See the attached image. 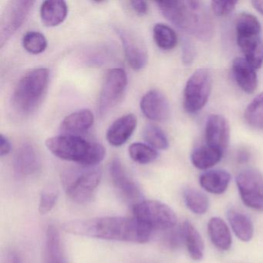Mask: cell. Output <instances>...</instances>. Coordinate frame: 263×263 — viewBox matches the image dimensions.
Wrapping results in <instances>:
<instances>
[{"mask_svg":"<svg viewBox=\"0 0 263 263\" xmlns=\"http://www.w3.org/2000/svg\"><path fill=\"white\" fill-rule=\"evenodd\" d=\"M65 232L80 236L111 241L146 243L152 232L135 218L107 216L87 220H76L64 223Z\"/></svg>","mask_w":263,"mask_h":263,"instance_id":"6da1fadb","label":"cell"},{"mask_svg":"<svg viewBox=\"0 0 263 263\" xmlns=\"http://www.w3.org/2000/svg\"><path fill=\"white\" fill-rule=\"evenodd\" d=\"M157 4L164 17L177 28L201 41L212 38L213 24L202 3L187 0Z\"/></svg>","mask_w":263,"mask_h":263,"instance_id":"7a4b0ae2","label":"cell"},{"mask_svg":"<svg viewBox=\"0 0 263 263\" xmlns=\"http://www.w3.org/2000/svg\"><path fill=\"white\" fill-rule=\"evenodd\" d=\"M46 146L58 158L77 163L83 167H95L106 155L104 146L75 135L48 138Z\"/></svg>","mask_w":263,"mask_h":263,"instance_id":"3957f363","label":"cell"},{"mask_svg":"<svg viewBox=\"0 0 263 263\" xmlns=\"http://www.w3.org/2000/svg\"><path fill=\"white\" fill-rule=\"evenodd\" d=\"M50 71L46 68L29 70L18 81L12 96L13 108L29 115L38 108L48 89Z\"/></svg>","mask_w":263,"mask_h":263,"instance_id":"277c9868","label":"cell"},{"mask_svg":"<svg viewBox=\"0 0 263 263\" xmlns=\"http://www.w3.org/2000/svg\"><path fill=\"white\" fill-rule=\"evenodd\" d=\"M237 43L245 55V59L255 69L263 64V43L261 24L256 17L249 13H241L236 20Z\"/></svg>","mask_w":263,"mask_h":263,"instance_id":"5b68a950","label":"cell"},{"mask_svg":"<svg viewBox=\"0 0 263 263\" xmlns=\"http://www.w3.org/2000/svg\"><path fill=\"white\" fill-rule=\"evenodd\" d=\"M102 172L98 167H83L67 172L63 184L69 198L78 204H85L93 199L101 183Z\"/></svg>","mask_w":263,"mask_h":263,"instance_id":"8992f818","label":"cell"},{"mask_svg":"<svg viewBox=\"0 0 263 263\" xmlns=\"http://www.w3.org/2000/svg\"><path fill=\"white\" fill-rule=\"evenodd\" d=\"M134 218L150 229L169 230L177 224V215L167 204L156 200H143L133 206Z\"/></svg>","mask_w":263,"mask_h":263,"instance_id":"52a82bcc","label":"cell"},{"mask_svg":"<svg viewBox=\"0 0 263 263\" xmlns=\"http://www.w3.org/2000/svg\"><path fill=\"white\" fill-rule=\"evenodd\" d=\"M212 88V77L208 69H198L186 83L183 105L189 114L201 110L209 101Z\"/></svg>","mask_w":263,"mask_h":263,"instance_id":"ba28073f","label":"cell"},{"mask_svg":"<svg viewBox=\"0 0 263 263\" xmlns=\"http://www.w3.org/2000/svg\"><path fill=\"white\" fill-rule=\"evenodd\" d=\"M30 0H12L7 3L0 19V47L3 48L22 27L34 5Z\"/></svg>","mask_w":263,"mask_h":263,"instance_id":"9c48e42d","label":"cell"},{"mask_svg":"<svg viewBox=\"0 0 263 263\" xmlns=\"http://www.w3.org/2000/svg\"><path fill=\"white\" fill-rule=\"evenodd\" d=\"M127 84V76L125 70L115 68L107 72L98 100V110L100 116L107 115L121 102Z\"/></svg>","mask_w":263,"mask_h":263,"instance_id":"30bf717a","label":"cell"},{"mask_svg":"<svg viewBox=\"0 0 263 263\" xmlns=\"http://www.w3.org/2000/svg\"><path fill=\"white\" fill-rule=\"evenodd\" d=\"M236 184L247 207L263 211V176L255 169H246L236 177Z\"/></svg>","mask_w":263,"mask_h":263,"instance_id":"8fae6325","label":"cell"},{"mask_svg":"<svg viewBox=\"0 0 263 263\" xmlns=\"http://www.w3.org/2000/svg\"><path fill=\"white\" fill-rule=\"evenodd\" d=\"M109 172L114 186L127 202L134 206L143 201L142 193L139 187L129 176L118 158H115L110 162Z\"/></svg>","mask_w":263,"mask_h":263,"instance_id":"7c38bea8","label":"cell"},{"mask_svg":"<svg viewBox=\"0 0 263 263\" xmlns=\"http://www.w3.org/2000/svg\"><path fill=\"white\" fill-rule=\"evenodd\" d=\"M117 31L122 43L124 55L129 66L135 70L144 68L147 64L148 55L141 38L124 29H118Z\"/></svg>","mask_w":263,"mask_h":263,"instance_id":"4fadbf2b","label":"cell"},{"mask_svg":"<svg viewBox=\"0 0 263 263\" xmlns=\"http://www.w3.org/2000/svg\"><path fill=\"white\" fill-rule=\"evenodd\" d=\"M205 140L207 145L224 153L230 141V127L224 117L212 115L208 118Z\"/></svg>","mask_w":263,"mask_h":263,"instance_id":"5bb4252c","label":"cell"},{"mask_svg":"<svg viewBox=\"0 0 263 263\" xmlns=\"http://www.w3.org/2000/svg\"><path fill=\"white\" fill-rule=\"evenodd\" d=\"M140 107L143 115L151 121L162 122L170 118V104L167 98L159 90L147 92L141 98Z\"/></svg>","mask_w":263,"mask_h":263,"instance_id":"9a60e30c","label":"cell"},{"mask_svg":"<svg viewBox=\"0 0 263 263\" xmlns=\"http://www.w3.org/2000/svg\"><path fill=\"white\" fill-rule=\"evenodd\" d=\"M41 167V158L34 146L30 143H24L15 155V171L22 176H30L37 173Z\"/></svg>","mask_w":263,"mask_h":263,"instance_id":"2e32d148","label":"cell"},{"mask_svg":"<svg viewBox=\"0 0 263 263\" xmlns=\"http://www.w3.org/2000/svg\"><path fill=\"white\" fill-rule=\"evenodd\" d=\"M138 119L133 114H127L117 119L107 132V140L114 147L125 144L137 127Z\"/></svg>","mask_w":263,"mask_h":263,"instance_id":"e0dca14e","label":"cell"},{"mask_svg":"<svg viewBox=\"0 0 263 263\" xmlns=\"http://www.w3.org/2000/svg\"><path fill=\"white\" fill-rule=\"evenodd\" d=\"M232 70L240 88L246 93H253L258 85L256 69L254 68L245 58H237L232 62Z\"/></svg>","mask_w":263,"mask_h":263,"instance_id":"ac0fdd59","label":"cell"},{"mask_svg":"<svg viewBox=\"0 0 263 263\" xmlns=\"http://www.w3.org/2000/svg\"><path fill=\"white\" fill-rule=\"evenodd\" d=\"M68 13L67 3L62 0H48L41 7V18L43 24L49 27L62 24Z\"/></svg>","mask_w":263,"mask_h":263,"instance_id":"d6986e66","label":"cell"},{"mask_svg":"<svg viewBox=\"0 0 263 263\" xmlns=\"http://www.w3.org/2000/svg\"><path fill=\"white\" fill-rule=\"evenodd\" d=\"M95 122V117L91 110L82 109L77 110L66 117L61 127L67 135L83 133L90 129Z\"/></svg>","mask_w":263,"mask_h":263,"instance_id":"ffe728a7","label":"cell"},{"mask_svg":"<svg viewBox=\"0 0 263 263\" xmlns=\"http://www.w3.org/2000/svg\"><path fill=\"white\" fill-rule=\"evenodd\" d=\"M208 232L212 244L221 251H228L232 244L230 229L221 218L214 217L208 223Z\"/></svg>","mask_w":263,"mask_h":263,"instance_id":"44dd1931","label":"cell"},{"mask_svg":"<svg viewBox=\"0 0 263 263\" xmlns=\"http://www.w3.org/2000/svg\"><path fill=\"white\" fill-rule=\"evenodd\" d=\"M231 175L224 170H212L202 174L199 178L200 185L206 192L221 195L227 190Z\"/></svg>","mask_w":263,"mask_h":263,"instance_id":"7402d4cb","label":"cell"},{"mask_svg":"<svg viewBox=\"0 0 263 263\" xmlns=\"http://www.w3.org/2000/svg\"><path fill=\"white\" fill-rule=\"evenodd\" d=\"M183 241L185 244L191 258L200 261L204 256V245L202 238L196 228L189 221H185L181 226Z\"/></svg>","mask_w":263,"mask_h":263,"instance_id":"603a6c76","label":"cell"},{"mask_svg":"<svg viewBox=\"0 0 263 263\" xmlns=\"http://www.w3.org/2000/svg\"><path fill=\"white\" fill-rule=\"evenodd\" d=\"M44 263H65L59 231L52 224L46 232Z\"/></svg>","mask_w":263,"mask_h":263,"instance_id":"cb8c5ba5","label":"cell"},{"mask_svg":"<svg viewBox=\"0 0 263 263\" xmlns=\"http://www.w3.org/2000/svg\"><path fill=\"white\" fill-rule=\"evenodd\" d=\"M227 218L232 231L242 241H249L254 235V226L250 218L235 209L228 211Z\"/></svg>","mask_w":263,"mask_h":263,"instance_id":"d4e9b609","label":"cell"},{"mask_svg":"<svg viewBox=\"0 0 263 263\" xmlns=\"http://www.w3.org/2000/svg\"><path fill=\"white\" fill-rule=\"evenodd\" d=\"M222 156V152L206 144L193 151L191 155V161L196 168L207 170L216 165Z\"/></svg>","mask_w":263,"mask_h":263,"instance_id":"484cf974","label":"cell"},{"mask_svg":"<svg viewBox=\"0 0 263 263\" xmlns=\"http://www.w3.org/2000/svg\"><path fill=\"white\" fill-rule=\"evenodd\" d=\"M153 37L155 44L162 50H172L178 44V36L175 30L166 24H155L153 28Z\"/></svg>","mask_w":263,"mask_h":263,"instance_id":"4316f807","label":"cell"},{"mask_svg":"<svg viewBox=\"0 0 263 263\" xmlns=\"http://www.w3.org/2000/svg\"><path fill=\"white\" fill-rule=\"evenodd\" d=\"M183 198L186 206L194 214L204 215L209 209V198L197 189H186L183 194Z\"/></svg>","mask_w":263,"mask_h":263,"instance_id":"83f0119b","label":"cell"},{"mask_svg":"<svg viewBox=\"0 0 263 263\" xmlns=\"http://www.w3.org/2000/svg\"><path fill=\"white\" fill-rule=\"evenodd\" d=\"M128 152L130 158L141 164H150L158 157V152L144 143L138 142L130 144Z\"/></svg>","mask_w":263,"mask_h":263,"instance_id":"f1b7e54d","label":"cell"},{"mask_svg":"<svg viewBox=\"0 0 263 263\" xmlns=\"http://www.w3.org/2000/svg\"><path fill=\"white\" fill-rule=\"evenodd\" d=\"M143 138L148 145L155 150H166L168 148L169 141L167 135L158 126L148 124L143 130Z\"/></svg>","mask_w":263,"mask_h":263,"instance_id":"f546056e","label":"cell"},{"mask_svg":"<svg viewBox=\"0 0 263 263\" xmlns=\"http://www.w3.org/2000/svg\"><path fill=\"white\" fill-rule=\"evenodd\" d=\"M244 116L249 125L255 128H263V93L255 97L248 105Z\"/></svg>","mask_w":263,"mask_h":263,"instance_id":"4dcf8cb0","label":"cell"},{"mask_svg":"<svg viewBox=\"0 0 263 263\" xmlns=\"http://www.w3.org/2000/svg\"><path fill=\"white\" fill-rule=\"evenodd\" d=\"M23 46L28 53L40 54L45 51L47 41L45 36L39 32H28L23 38Z\"/></svg>","mask_w":263,"mask_h":263,"instance_id":"1f68e13d","label":"cell"},{"mask_svg":"<svg viewBox=\"0 0 263 263\" xmlns=\"http://www.w3.org/2000/svg\"><path fill=\"white\" fill-rule=\"evenodd\" d=\"M58 198V192L53 189H46L41 193L39 212L41 215L49 213L54 208Z\"/></svg>","mask_w":263,"mask_h":263,"instance_id":"d6a6232c","label":"cell"},{"mask_svg":"<svg viewBox=\"0 0 263 263\" xmlns=\"http://www.w3.org/2000/svg\"><path fill=\"white\" fill-rule=\"evenodd\" d=\"M237 4L234 1H212L211 8L215 16H226L234 11Z\"/></svg>","mask_w":263,"mask_h":263,"instance_id":"836d02e7","label":"cell"},{"mask_svg":"<svg viewBox=\"0 0 263 263\" xmlns=\"http://www.w3.org/2000/svg\"><path fill=\"white\" fill-rule=\"evenodd\" d=\"M130 5L132 10L139 16H144V15L147 14V11H148V5L145 1L134 0V1H130Z\"/></svg>","mask_w":263,"mask_h":263,"instance_id":"e575fe53","label":"cell"},{"mask_svg":"<svg viewBox=\"0 0 263 263\" xmlns=\"http://www.w3.org/2000/svg\"><path fill=\"white\" fill-rule=\"evenodd\" d=\"M183 61L184 64H191L193 61L195 57V49L191 43L185 42L183 47Z\"/></svg>","mask_w":263,"mask_h":263,"instance_id":"d590c367","label":"cell"},{"mask_svg":"<svg viewBox=\"0 0 263 263\" xmlns=\"http://www.w3.org/2000/svg\"><path fill=\"white\" fill-rule=\"evenodd\" d=\"M12 145L7 137L1 134L0 135V156L4 157L11 152Z\"/></svg>","mask_w":263,"mask_h":263,"instance_id":"8d00e7d4","label":"cell"},{"mask_svg":"<svg viewBox=\"0 0 263 263\" xmlns=\"http://www.w3.org/2000/svg\"><path fill=\"white\" fill-rule=\"evenodd\" d=\"M252 4L254 8H255L260 14L263 16V0H261V1H252Z\"/></svg>","mask_w":263,"mask_h":263,"instance_id":"74e56055","label":"cell"},{"mask_svg":"<svg viewBox=\"0 0 263 263\" xmlns=\"http://www.w3.org/2000/svg\"><path fill=\"white\" fill-rule=\"evenodd\" d=\"M9 263H22L21 258L16 254L12 253L9 257Z\"/></svg>","mask_w":263,"mask_h":263,"instance_id":"f35d334b","label":"cell"}]
</instances>
